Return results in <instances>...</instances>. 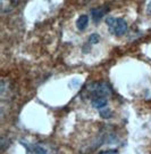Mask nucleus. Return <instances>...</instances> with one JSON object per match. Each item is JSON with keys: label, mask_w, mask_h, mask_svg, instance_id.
Listing matches in <instances>:
<instances>
[{"label": "nucleus", "mask_w": 151, "mask_h": 154, "mask_svg": "<svg viewBox=\"0 0 151 154\" xmlns=\"http://www.w3.org/2000/svg\"><path fill=\"white\" fill-rule=\"evenodd\" d=\"M105 22L107 24L109 32L114 34V35H116V37L124 35L125 33L127 32V30H129L127 22L125 21L124 18H120V17L108 16Z\"/></svg>", "instance_id": "1"}, {"label": "nucleus", "mask_w": 151, "mask_h": 154, "mask_svg": "<svg viewBox=\"0 0 151 154\" xmlns=\"http://www.w3.org/2000/svg\"><path fill=\"white\" fill-rule=\"evenodd\" d=\"M21 144L25 147L26 154H57L56 149L52 145L43 142H37V143H28L21 140Z\"/></svg>", "instance_id": "2"}, {"label": "nucleus", "mask_w": 151, "mask_h": 154, "mask_svg": "<svg viewBox=\"0 0 151 154\" xmlns=\"http://www.w3.org/2000/svg\"><path fill=\"white\" fill-rule=\"evenodd\" d=\"M86 93L89 94L90 98H97V97H109L113 91L110 86L107 82H93L86 87Z\"/></svg>", "instance_id": "3"}, {"label": "nucleus", "mask_w": 151, "mask_h": 154, "mask_svg": "<svg viewBox=\"0 0 151 154\" xmlns=\"http://www.w3.org/2000/svg\"><path fill=\"white\" fill-rule=\"evenodd\" d=\"M109 11V6L108 5H103L100 6V7H97V8H93L91 11V17L94 22H98L100 18H102L107 11Z\"/></svg>", "instance_id": "4"}, {"label": "nucleus", "mask_w": 151, "mask_h": 154, "mask_svg": "<svg viewBox=\"0 0 151 154\" xmlns=\"http://www.w3.org/2000/svg\"><path fill=\"white\" fill-rule=\"evenodd\" d=\"M91 105L97 109V110H102L108 105V98L107 97H97V98L91 99Z\"/></svg>", "instance_id": "5"}, {"label": "nucleus", "mask_w": 151, "mask_h": 154, "mask_svg": "<svg viewBox=\"0 0 151 154\" xmlns=\"http://www.w3.org/2000/svg\"><path fill=\"white\" fill-rule=\"evenodd\" d=\"M87 24H89V16L87 15H81L76 21V28L80 31H83L86 29Z\"/></svg>", "instance_id": "6"}, {"label": "nucleus", "mask_w": 151, "mask_h": 154, "mask_svg": "<svg viewBox=\"0 0 151 154\" xmlns=\"http://www.w3.org/2000/svg\"><path fill=\"white\" fill-rule=\"evenodd\" d=\"M100 41V35L98 34V33H92L89 35V40H87V42L90 45H96L98 44Z\"/></svg>", "instance_id": "7"}, {"label": "nucleus", "mask_w": 151, "mask_h": 154, "mask_svg": "<svg viewBox=\"0 0 151 154\" xmlns=\"http://www.w3.org/2000/svg\"><path fill=\"white\" fill-rule=\"evenodd\" d=\"M99 112H100V116H102L103 119H109L110 116H113V112L109 110V109H102V110H100Z\"/></svg>", "instance_id": "8"}, {"label": "nucleus", "mask_w": 151, "mask_h": 154, "mask_svg": "<svg viewBox=\"0 0 151 154\" xmlns=\"http://www.w3.org/2000/svg\"><path fill=\"white\" fill-rule=\"evenodd\" d=\"M98 154H119L117 149H107V151H101Z\"/></svg>", "instance_id": "9"}, {"label": "nucleus", "mask_w": 151, "mask_h": 154, "mask_svg": "<svg viewBox=\"0 0 151 154\" xmlns=\"http://www.w3.org/2000/svg\"><path fill=\"white\" fill-rule=\"evenodd\" d=\"M147 11H148V13H149V14H151V1L148 4V6H147Z\"/></svg>", "instance_id": "10"}]
</instances>
